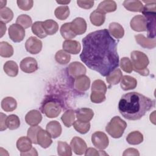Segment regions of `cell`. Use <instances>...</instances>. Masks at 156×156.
<instances>
[{
    "label": "cell",
    "instance_id": "1",
    "mask_svg": "<svg viewBox=\"0 0 156 156\" xmlns=\"http://www.w3.org/2000/svg\"><path fill=\"white\" fill-rule=\"evenodd\" d=\"M82 62L90 69L107 76L119 66L117 43L107 29L90 32L82 39Z\"/></svg>",
    "mask_w": 156,
    "mask_h": 156
},
{
    "label": "cell",
    "instance_id": "2",
    "mask_svg": "<svg viewBox=\"0 0 156 156\" xmlns=\"http://www.w3.org/2000/svg\"><path fill=\"white\" fill-rule=\"evenodd\" d=\"M154 106V100L137 92H129L122 96L118 110L124 118L135 121L141 119Z\"/></svg>",
    "mask_w": 156,
    "mask_h": 156
},
{
    "label": "cell",
    "instance_id": "3",
    "mask_svg": "<svg viewBox=\"0 0 156 156\" xmlns=\"http://www.w3.org/2000/svg\"><path fill=\"white\" fill-rule=\"evenodd\" d=\"M133 70L143 76L149 74L147 66L149 60L147 56L143 52L139 51H133L130 54Z\"/></svg>",
    "mask_w": 156,
    "mask_h": 156
},
{
    "label": "cell",
    "instance_id": "4",
    "mask_svg": "<svg viewBox=\"0 0 156 156\" xmlns=\"http://www.w3.org/2000/svg\"><path fill=\"white\" fill-rule=\"evenodd\" d=\"M127 127V123L119 116H116L112 118L105 127V130L114 138H119L122 136Z\"/></svg>",
    "mask_w": 156,
    "mask_h": 156
},
{
    "label": "cell",
    "instance_id": "5",
    "mask_svg": "<svg viewBox=\"0 0 156 156\" xmlns=\"http://www.w3.org/2000/svg\"><path fill=\"white\" fill-rule=\"evenodd\" d=\"M42 113L48 118H54L57 117L61 111L62 107L59 102L54 99L46 100L43 102L41 107Z\"/></svg>",
    "mask_w": 156,
    "mask_h": 156
},
{
    "label": "cell",
    "instance_id": "6",
    "mask_svg": "<svg viewBox=\"0 0 156 156\" xmlns=\"http://www.w3.org/2000/svg\"><path fill=\"white\" fill-rule=\"evenodd\" d=\"M91 142L96 148L99 150H103L108 147L109 140L105 133L97 131L91 135Z\"/></svg>",
    "mask_w": 156,
    "mask_h": 156
},
{
    "label": "cell",
    "instance_id": "7",
    "mask_svg": "<svg viewBox=\"0 0 156 156\" xmlns=\"http://www.w3.org/2000/svg\"><path fill=\"white\" fill-rule=\"evenodd\" d=\"M9 36L13 42H21L25 37V30L18 24H12L9 28Z\"/></svg>",
    "mask_w": 156,
    "mask_h": 156
},
{
    "label": "cell",
    "instance_id": "8",
    "mask_svg": "<svg viewBox=\"0 0 156 156\" xmlns=\"http://www.w3.org/2000/svg\"><path fill=\"white\" fill-rule=\"evenodd\" d=\"M25 48L30 54H38L42 49V42L35 37H30L25 43Z\"/></svg>",
    "mask_w": 156,
    "mask_h": 156
},
{
    "label": "cell",
    "instance_id": "9",
    "mask_svg": "<svg viewBox=\"0 0 156 156\" xmlns=\"http://www.w3.org/2000/svg\"><path fill=\"white\" fill-rule=\"evenodd\" d=\"M132 30L136 32L147 31V21L146 18L141 15L133 16L130 22Z\"/></svg>",
    "mask_w": 156,
    "mask_h": 156
},
{
    "label": "cell",
    "instance_id": "10",
    "mask_svg": "<svg viewBox=\"0 0 156 156\" xmlns=\"http://www.w3.org/2000/svg\"><path fill=\"white\" fill-rule=\"evenodd\" d=\"M87 72L85 66L79 62H73L68 66V73L73 78L76 79L82 75H85Z\"/></svg>",
    "mask_w": 156,
    "mask_h": 156
},
{
    "label": "cell",
    "instance_id": "11",
    "mask_svg": "<svg viewBox=\"0 0 156 156\" xmlns=\"http://www.w3.org/2000/svg\"><path fill=\"white\" fill-rule=\"evenodd\" d=\"M20 68L26 73H32L38 69V63L34 58L27 57L21 61Z\"/></svg>",
    "mask_w": 156,
    "mask_h": 156
},
{
    "label": "cell",
    "instance_id": "12",
    "mask_svg": "<svg viewBox=\"0 0 156 156\" xmlns=\"http://www.w3.org/2000/svg\"><path fill=\"white\" fill-rule=\"evenodd\" d=\"M70 146L72 151L77 155H83L87 149L85 141L78 136H74L72 138Z\"/></svg>",
    "mask_w": 156,
    "mask_h": 156
},
{
    "label": "cell",
    "instance_id": "13",
    "mask_svg": "<svg viewBox=\"0 0 156 156\" xmlns=\"http://www.w3.org/2000/svg\"><path fill=\"white\" fill-rule=\"evenodd\" d=\"M87 23L83 18H76L71 22V30L76 35L84 34L87 30Z\"/></svg>",
    "mask_w": 156,
    "mask_h": 156
},
{
    "label": "cell",
    "instance_id": "14",
    "mask_svg": "<svg viewBox=\"0 0 156 156\" xmlns=\"http://www.w3.org/2000/svg\"><path fill=\"white\" fill-rule=\"evenodd\" d=\"M51 138L52 136L47 130H44L41 128L37 133V143L43 148H48L52 143Z\"/></svg>",
    "mask_w": 156,
    "mask_h": 156
},
{
    "label": "cell",
    "instance_id": "15",
    "mask_svg": "<svg viewBox=\"0 0 156 156\" xmlns=\"http://www.w3.org/2000/svg\"><path fill=\"white\" fill-rule=\"evenodd\" d=\"M90 86V79L85 75H82L76 77L74 81V87L78 91H85L89 89Z\"/></svg>",
    "mask_w": 156,
    "mask_h": 156
},
{
    "label": "cell",
    "instance_id": "16",
    "mask_svg": "<svg viewBox=\"0 0 156 156\" xmlns=\"http://www.w3.org/2000/svg\"><path fill=\"white\" fill-rule=\"evenodd\" d=\"M63 50L68 53L72 54H77L81 50V45L80 43L76 40H66L62 44Z\"/></svg>",
    "mask_w": 156,
    "mask_h": 156
},
{
    "label": "cell",
    "instance_id": "17",
    "mask_svg": "<svg viewBox=\"0 0 156 156\" xmlns=\"http://www.w3.org/2000/svg\"><path fill=\"white\" fill-rule=\"evenodd\" d=\"M42 116L41 113L37 110H32L27 112L25 116V121L30 126H37L41 122Z\"/></svg>",
    "mask_w": 156,
    "mask_h": 156
},
{
    "label": "cell",
    "instance_id": "18",
    "mask_svg": "<svg viewBox=\"0 0 156 156\" xmlns=\"http://www.w3.org/2000/svg\"><path fill=\"white\" fill-rule=\"evenodd\" d=\"M76 116L77 120L82 122L90 121L94 116L93 110L89 108H80L76 110Z\"/></svg>",
    "mask_w": 156,
    "mask_h": 156
},
{
    "label": "cell",
    "instance_id": "19",
    "mask_svg": "<svg viewBox=\"0 0 156 156\" xmlns=\"http://www.w3.org/2000/svg\"><path fill=\"white\" fill-rule=\"evenodd\" d=\"M46 129L53 138L58 137L61 135L62 130L61 124L57 121L49 122L46 125Z\"/></svg>",
    "mask_w": 156,
    "mask_h": 156
},
{
    "label": "cell",
    "instance_id": "20",
    "mask_svg": "<svg viewBox=\"0 0 156 156\" xmlns=\"http://www.w3.org/2000/svg\"><path fill=\"white\" fill-rule=\"evenodd\" d=\"M137 43L141 47L147 49L154 48L156 46L155 38H148L143 34H138L135 36Z\"/></svg>",
    "mask_w": 156,
    "mask_h": 156
},
{
    "label": "cell",
    "instance_id": "21",
    "mask_svg": "<svg viewBox=\"0 0 156 156\" xmlns=\"http://www.w3.org/2000/svg\"><path fill=\"white\" fill-rule=\"evenodd\" d=\"M122 4L127 10L135 12H141L144 7L142 2L138 0H125Z\"/></svg>",
    "mask_w": 156,
    "mask_h": 156
},
{
    "label": "cell",
    "instance_id": "22",
    "mask_svg": "<svg viewBox=\"0 0 156 156\" xmlns=\"http://www.w3.org/2000/svg\"><path fill=\"white\" fill-rule=\"evenodd\" d=\"M117 5L115 1L111 0H105L100 2L97 7V10L104 13L115 12L116 10Z\"/></svg>",
    "mask_w": 156,
    "mask_h": 156
},
{
    "label": "cell",
    "instance_id": "23",
    "mask_svg": "<svg viewBox=\"0 0 156 156\" xmlns=\"http://www.w3.org/2000/svg\"><path fill=\"white\" fill-rule=\"evenodd\" d=\"M108 30L110 35L117 39L122 38L124 35V30L123 27L120 24L116 22L111 23L109 24Z\"/></svg>",
    "mask_w": 156,
    "mask_h": 156
},
{
    "label": "cell",
    "instance_id": "24",
    "mask_svg": "<svg viewBox=\"0 0 156 156\" xmlns=\"http://www.w3.org/2000/svg\"><path fill=\"white\" fill-rule=\"evenodd\" d=\"M120 85L123 90H130L136 88L137 85V81L134 77L126 75L122 76L121 80Z\"/></svg>",
    "mask_w": 156,
    "mask_h": 156
},
{
    "label": "cell",
    "instance_id": "25",
    "mask_svg": "<svg viewBox=\"0 0 156 156\" xmlns=\"http://www.w3.org/2000/svg\"><path fill=\"white\" fill-rule=\"evenodd\" d=\"M32 142L27 136H21L16 141V147L21 152H26L32 148Z\"/></svg>",
    "mask_w": 156,
    "mask_h": 156
},
{
    "label": "cell",
    "instance_id": "26",
    "mask_svg": "<svg viewBox=\"0 0 156 156\" xmlns=\"http://www.w3.org/2000/svg\"><path fill=\"white\" fill-rule=\"evenodd\" d=\"M90 20L94 26H101L105 22V14L96 9L91 13Z\"/></svg>",
    "mask_w": 156,
    "mask_h": 156
},
{
    "label": "cell",
    "instance_id": "27",
    "mask_svg": "<svg viewBox=\"0 0 156 156\" xmlns=\"http://www.w3.org/2000/svg\"><path fill=\"white\" fill-rule=\"evenodd\" d=\"M4 72L10 77H15L18 73V66L17 63L13 60L6 62L3 66Z\"/></svg>",
    "mask_w": 156,
    "mask_h": 156
},
{
    "label": "cell",
    "instance_id": "28",
    "mask_svg": "<svg viewBox=\"0 0 156 156\" xmlns=\"http://www.w3.org/2000/svg\"><path fill=\"white\" fill-rule=\"evenodd\" d=\"M122 73L119 68H116L106 76L107 82L110 85H116L121 80Z\"/></svg>",
    "mask_w": 156,
    "mask_h": 156
},
{
    "label": "cell",
    "instance_id": "29",
    "mask_svg": "<svg viewBox=\"0 0 156 156\" xmlns=\"http://www.w3.org/2000/svg\"><path fill=\"white\" fill-rule=\"evenodd\" d=\"M43 26L47 35H54L58 30V24H57V23L51 19L43 21Z\"/></svg>",
    "mask_w": 156,
    "mask_h": 156
},
{
    "label": "cell",
    "instance_id": "30",
    "mask_svg": "<svg viewBox=\"0 0 156 156\" xmlns=\"http://www.w3.org/2000/svg\"><path fill=\"white\" fill-rule=\"evenodd\" d=\"M17 107L16 101L12 97H6L1 101V107L5 112H12Z\"/></svg>",
    "mask_w": 156,
    "mask_h": 156
},
{
    "label": "cell",
    "instance_id": "31",
    "mask_svg": "<svg viewBox=\"0 0 156 156\" xmlns=\"http://www.w3.org/2000/svg\"><path fill=\"white\" fill-rule=\"evenodd\" d=\"M126 141L132 145L139 144L143 141V135L139 131H133L127 135Z\"/></svg>",
    "mask_w": 156,
    "mask_h": 156
},
{
    "label": "cell",
    "instance_id": "32",
    "mask_svg": "<svg viewBox=\"0 0 156 156\" xmlns=\"http://www.w3.org/2000/svg\"><path fill=\"white\" fill-rule=\"evenodd\" d=\"M61 120L63 124L67 127H70L73 125L75 120V112L73 110H66L62 116Z\"/></svg>",
    "mask_w": 156,
    "mask_h": 156
},
{
    "label": "cell",
    "instance_id": "33",
    "mask_svg": "<svg viewBox=\"0 0 156 156\" xmlns=\"http://www.w3.org/2000/svg\"><path fill=\"white\" fill-rule=\"evenodd\" d=\"M57 154L60 156H71L72 155V149L67 143L58 141L57 143Z\"/></svg>",
    "mask_w": 156,
    "mask_h": 156
},
{
    "label": "cell",
    "instance_id": "34",
    "mask_svg": "<svg viewBox=\"0 0 156 156\" xmlns=\"http://www.w3.org/2000/svg\"><path fill=\"white\" fill-rule=\"evenodd\" d=\"M13 48L11 44L6 41L0 42V55L2 57L9 58L13 55Z\"/></svg>",
    "mask_w": 156,
    "mask_h": 156
},
{
    "label": "cell",
    "instance_id": "35",
    "mask_svg": "<svg viewBox=\"0 0 156 156\" xmlns=\"http://www.w3.org/2000/svg\"><path fill=\"white\" fill-rule=\"evenodd\" d=\"M43 23V21H36L32 25L33 34L40 38H45L48 35L44 29Z\"/></svg>",
    "mask_w": 156,
    "mask_h": 156
},
{
    "label": "cell",
    "instance_id": "36",
    "mask_svg": "<svg viewBox=\"0 0 156 156\" xmlns=\"http://www.w3.org/2000/svg\"><path fill=\"white\" fill-rule=\"evenodd\" d=\"M60 34L62 37L66 40L72 39L76 36L71 30V23H65L61 26Z\"/></svg>",
    "mask_w": 156,
    "mask_h": 156
},
{
    "label": "cell",
    "instance_id": "37",
    "mask_svg": "<svg viewBox=\"0 0 156 156\" xmlns=\"http://www.w3.org/2000/svg\"><path fill=\"white\" fill-rule=\"evenodd\" d=\"M55 59L58 63L60 65H66L69 62L71 55L64 50H59L55 55Z\"/></svg>",
    "mask_w": 156,
    "mask_h": 156
},
{
    "label": "cell",
    "instance_id": "38",
    "mask_svg": "<svg viewBox=\"0 0 156 156\" xmlns=\"http://www.w3.org/2000/svg\"><path fill=\"white\" fill-rule=\"evenodd\" d=\"M6 126L10 130H15L20 126V120L16 115H10L6 119Z\"/></svg>",
    "mask_w": 156,
    "mask_h": 156
},
{
    "label": "cell",
    "instance_id": "39",
    "mask_svg": "<svg viewBox=\"0 0 156 156\" xmlns=\"http://www.w3.org/2000/svg\"><path fill=\"white\" fill-rule=\"evenodd\" d=\"M54 14L57 19L60 20H65L69 15V9L68 5L59 6L55 9Z\"/></svg>",
    "mask_w": 156,
    "mask_h": 156
},
{
    "label": "cell",
    "instance_id": "40",
    "mask_svg": "<svg viewBox=\"0 0 156 156\" xmlns=\"http://www.w3.org/2000/svg\"><path fill=\"white\" fill-rule=\"evenodd\" d=\"M13 18V13L9 7H4L0 10V20L4 23H9Z\"/></svg>",
    "mask_w": 156,
    "mask_h": 156
},
{
    "label": "cell",
    "instance_id": "41",
    "mask_svg": "<svg viewBox=\"0 0 156 156\" xmlns=\"http://www.w3.org/2000/svg\"><path fill=\"white\" fill-rule=\"evenodd\" d=\"M74 129L81 134L87 133L90 129V123L89 122H82L79 120L74 121L73 124Z\"/></svg>",
    "mask_w": 156,
    "mask_h": 156
},
{
    "label": "cell",
    "instance_id": "42",
    "mask_svg": "<svg viewBox=\"0 0 156 156\" xmlns=\"http://www.w3.org/2000/svg\"><path fill=\"white\" fill-rule=\"evenodd\" d=\"M16 24L22 26L24 29H27L32 25V20L30 16L22 14L18 16L16 20Z\"/></svg>",
    "mask_w": 156,
    "mask_h": 156
},
{
    "label": "cell",
    "instance_id": "43",
    "mask_svg": "<svg viewBox=\"0 0 156 156\" xmlns=\"http://www.w3.org/2000/svg\"><path fill=\"white\" fill-rule=\"evenodd\" d=\"M41 129V127L38 126H32L30 128H29L27 133V137L32 141L33 144H38L37 143V133L38 131Z\"/></svg>",
    "mask_w": 156,
    "mask_h": 156
},
{
    "label": "cell",
    "instance_id": "44",
    "mask_svg": "<svg viewBox=\"0 0 156 156\" xmlns=\"http://www.w3.org/2000/svg\"><path fill=\"white\" fill-rule=\"evenodd\" d=\"M91 91H100L105 94L107 91V86L102 80H95L91 85Z\"/></svg>",
    "mask_w": 156,
    "mask_h": 156
},
{
    "label": "cell",
    "instance_id": "45",
    "mask_svg": "<svg viewBox=\"0 0 156 156\" xmlns=\"http://www.w3.org/2000/svg\"><path fill=\"white\" fill-rule=\"evenodd\" d=\"M119 65L121 68L126 73H130L133 71L132 62L128 57H122L121 58Z\"/></svg>",
    "mask_w": 156,
    "mask_h": 156
},
{
    "label": "cell",
    "instance_id": "46",
    "mask_svg": "<svg viewBox=\"0 0 156 156\" xmlns=\"http://www.w3.org/2000/svg\"><path fill=\"white\" fill-rule=\"evenodd\" d=\"M105 93L100 91H91L90 94V99L92 102L95 104H99L105 100Z\"/></svg>",
    "mask_w": 156,
    "mask_h": 156
},
{
    "label": "cell",
    "instance_id": "47",
    "mask_svg": "<svg viewBox=\"0 0 156 156\" xmlns=\"http://www.w3.org/2000/svg\"><path fill=\"white\" fill-rule=\"evenodd\" d=\"M18 7L23 10H29L34 4L32 0H18L16 1Z\"/></svg>",
    "mask_w": 156,
    "mask_h": 156
},
{
    "label": "cell",
    "instance_id": "48",
    "mask_svg": "<svg viewBox=\"0 0 156 156\" xmlns=\"http://www.w3.org/2000/svg\"><path fill=\"white\" fill-rule=\"evenodd\" d=\"M94 1H80L79 0L77 1V5L83 9H90L94 5Z\"/></svg>",
    "mask_w": 156,
    "mask_h": 156
},
{
    "label": "cell",
    "instance_id": "49",
    "mask_svg": "<svg viewBox=\"0 0 156 156\" xmlns=\"http://www.w3.org/2000/svg\"><path fill=\"white\" fill-rule=\"evenodd\" d=\"M123 156L126 155H140L138 151L135 148H128L126 149L122 154Z\"/></svg>",
    "mask_w": 156,
    "mask_h": 156
},
{
    "label": "cell",
    "instance_id": "50",
    "mask_svg": "<svg viewBox=\"0 0 156 156\" xmlns=\"http://www.w3.org/2000/svg\"><path fill=\"white\" fill-rule=\"evenodd\" d=\"M1 122H0V128H1V131H3L5 130L7 127L6 126V119H7V116L6 115L1 113Z\"/></svg>",
    "mask_w": 156,
    "mask_h": 156
},
{
    "label": "cell",
    "instance_id": "51",
    "mask_svg": "<svg viewBox=\"0 0 156 156\" xmlns=\"http://www.w3.org/2000/svg\"><path fill=\"white\" fill-rule=\"evenodd\" d=\"M85 155H99V152H98L96 149L93 147H89L87 149Z\"/></svg>",
    "mask_w": 156,
    "mask_h": 156
},
{
    "label": "cell",
    "instance_id": "52",
    "mask_svg": "<svg viewBox=\"0 0 156 156\" xmlns=\"http://www.w3.org/2000/svg\"><path fill=\"white\" fill-rule=\"evenodd\" d=\"M21 155H38V153L35 148L32 147L30 151L26 152H21Z\"/></svg>",
    "mask_w": 156,
    "mask_h": 156
},
{
    "label": "cell",
    "instance_id": "53",
    "mask_svg": "<svg viewBox=\"0 0 156 156\" xmlns=\"http://www.w3.org/2000/svg\"><path fill=\"white\" fill-rule=\"evenodd\" d=\"M0 24H1V36H0V37H2L5 33L6 26H5V24L2 22H1Z\"/></svg>",
    "mask_w": 156,
    "mask_h": 156
},
{
    "label": "cell",
    "instance_id": "54",
    "mask_svg": "<svg viewBox=\"0 0 156 156\" xmlns=\"http://www.w3.org/2000/svg\"><path fill=\"white\" fill-rule=\"evenodd\" d=\"M56 2H57L58 4L66 5L67 4H68V3L70 2V1H57Z\"/></svg>",
    "mask_w": 156,
    "mask_h": 156
},
{
    "label": "cell",
    "instance_id": "55",
    "mask_svg": "<svg viewBox=\"0 0 156 156\" xmlns=\"http://www.w3.org/2000/svg\"><path fill=\"white\" fill-rule=\"evenodd\" d=\"M7 3V1H0V7L1 9H2L4 7H5V5Z\"/></svg>",
    "mask_w": 156,
    "mask_h": 156
}]
</instances>
